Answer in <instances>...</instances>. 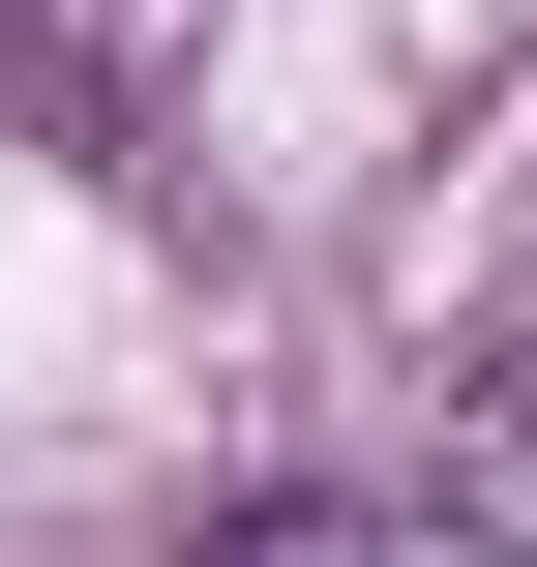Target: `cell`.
<instances>
[{
    "mask_svg": "<svg viewBox=\"0 0 537 567\" xmlns=\"http://www.w3.org/2000/svg\"><path fill=\"white\" fill-rule=\"evenodd\" d=\"M448 538L537 567V329H508V359H448Z\"/></svg>",
    "mask_w": 537,
    "mask_h": 567,
    "instance_id": "1",
    "label": "cell"
},
{
    "mask_svg": "<svg viewBox=\"0 0 537 567\" xmlns=\"http://www.w3.org/2000/svg\"><path fill=\"white\" fill-rule=\"evenodd\" d=\"M209 567H389L359 508H209Z\"/></svg>",
    "mask_w": 537,
    "mask_h": 567,
    "instance_id": "2",
    "label": "cell"
}]
</instances>
